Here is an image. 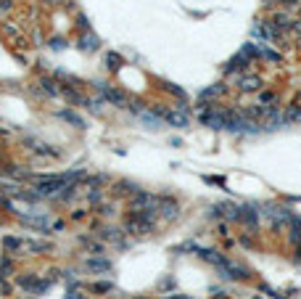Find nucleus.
Returning <instances> with one entry per match:
<instances>
[{
  "label": "nucleus",
  "instance_id": "f257e3e1",
  "mask_svg": "<svg viewBox=\"0 0 301 299\" xmlns=\"http://www.w3.org/2000/svg\"><path fill=\"white\" fill-rule=\"evenodd\" d=\"M19 286L27 289V291H32V294H43V291H48L50 283L48 281H40L35 273H24V275H19Z\"/></svg>",
  "mask_w": 301,
  "mask_h": 299
},
{
  "label": "nucleus",
  "instance_id": "f03ea898",
  "mask_svg": "<svg viewBox=\"0 0 301 299\" xmlns=\"http://www.w3.org/2000/svg\"><path fill=\"white\" fill-rule=\"evenodd\" d=\"M235 85H238V90H243V93H257L261 88V77L254 72H243V74H238Z\"/></svg>",
  "mask_w": 301,
  "mask_h": 299
},
{
  "label": "nucleus",
  "instance_id": "7ed1b4c3",
  "mask_svg": "<svg viewBox=\"0 0 301 299\" xmlns=\"http://www.w3.org/2000/svg\"><path fill=\"white\" fill-rule=\"evenodd\" d=\"M16 214H19V220L24 222V225L35 228V231H40V233L50 231V220L43 217V214H24V212H16Z\"/></svg>",
  "mask_w": 301,
  "mask_h": 299
},
{
  "label": "nucleus",
  "instance_id": "20e7f679",
  "mask_svg": "<svg viewBox=\"0 0 301 299\" xmlns=\"http://www.w3.org/2000/svg\"><path fill=\"white\" fill-rule=\"evenodd\" d=\"M219 273H222V278H230V281H246L249 278V270L241 267V265H235V262H230V259L225 265H219Z\"/></svg>",
  "mask_w": 301,
  "mask_h": 299
},
{
  "label": "nucleus",
  "instance_id": "39448f33",
  "mask_svg": "<svg viewBox=\"0 0 301 299\" xmlns=\"http://www.w3.org/2000/svg\"><path fill=\"white\" fill-rule=\"evenodd\" d=\"M95 88L100 90V93H103V98H106L109 103H117V106H125V103H127V96L122 93V90H117V88H109L106 82H95Z\"/></svg>",
  "mask_w": 301,
  "mask_h": 299
},
{
  "label": "nucleus",
  "instance_id": "423d86ee",
  "mask_svg": "<svg viewBox=\"0 0 301 299\" xmlns=\"http://www.w3.org/2000/svg\"><path fill=\"white\" fill-rule=\"evenodd\" d=\"M161 117H164L169 125H174V127H188V111H185V103H180L172 111H164Z\"/></svg>",
  "mask_w": 301,
  "mask_h": 299
},
{
  "label": "nucleus",
  "instance_id": "0eeeda50",
  "mask_svg": "<svg viewBox=\"0 0 301 299\" xmlns=\"http://www.w3.org/2000/svg\"><path fill=\"white\" fill-rule=\"evenodd\" d=\"M249 64L251 58L246 56V53H238V56H233L225 64V74H238V72H249Z\"/></svg>",
  "mask_w": 301,
  "mask_h": 299
},
{
  "label": "nucleus",
  "instance_id": "6e6552de",
  "mask_svg": "<svg viewBox=\"0 0 301 299\" xmlns=\"http://www.w3.org/2000/svg\"><path fill=\"white\" fill-rule=\"evenodd\" d=\"M238 220H241L246 228L257 231V225H259V212H257V206H254V204H246V206H241V217H238Z\"/></svg>",
  "mask_w": 301,
  "mask_h": 299
},
{
  "label": "nucleus",
  "instance_id": "1a4fd4ad",
  "mask_svg": "<svg viewBox=\"0 0 301 299\" xmlns=\"http://www.w3.org/2000/svg\"><path fill=\"white\" fill-rule=\"evenodd\" d=\"M177 201L174 199H169V196H159V212H161V217H167V220H172L177 217Z\"/></svg>",
  "mask_w": 301,
  "mask_h": 299
},
{
  "label": "nucleus",
  "instance_id": "9d476101",
  "mask_svg": "<svg viewBox=\"0 0 301 299\" xmlns=\"http://www.w3.org/2000/svg\"><path fill=\"white\" fill-rule=\"evenodd\" d=\"M85 267H87L90 273H109L111 270V262L103 257H90L87 262H85Z\"/></svg>",
  "mask_w": 301,
  "mask_h": 299
},
{
  "label": "nucleus",
  "instance_id": "9b49d317",
  "mask_svg": "<svg viewBox=\"0 0 301 299\" xmlns=\"http://www.w3.org/2000/svg\"><path fill=\"white\" fill-rule=\"evenodd\" d=\"M198 257H201V259H206V262H212L214 267H219V265H225V262H227V257H225V254H219V251H214V249H198Z\"/></svg>",
  "mask_w": 301,
  "mask_h": 299
},
{
  "label": "nucleus",
  "instance_id": "f8f14e48",
  "mask_svg": "<svg viewBox=\"0 0 301 299\" xmlns=\"http://www.w3.org/2000/svg\"><path fill=\"white\" fill-rule=\"evenodd\" d=\"M53 249V244L48 241H35V239H29L21 244V251H32V254H40V251H50Z\"/></svg>",
  "mask_w": 301,
  "mask_h": 299
},
{
  "label": "nucleus",
  "instance_id": "ddd939ff",
  "mask_svg": "<svg viewBox=\"0 0 301 299\" xmlns=\"http://www.w3.org/2000/svg\"><path fill=\"white\" fill-rule=\"evenodd\" d=\"M80 48L85 50V53H90V50H98L100 48V40L92 32H85L82 37H80Z\"/></svg>",
  "mask_w": 301,
  "mask_h": 299
},
{
  "label": "nucleus",
  "instance_id": "4468645a",
  "mask_svg": "<svg viewBox=\"0 0 301 299\" xmlns=\"http://www.w3.org/2000/svg\"><path fill=\"white\" fill-rule=\"evenodd\" d=\"M61 96L74 106H87V98H85L82 93H77V90H72V88H61Z\"/></svg>",
  "mask_w": 301,
  "mask_h": 299
},
{
  "label": "nucleus",
  "instance_id": "2eb2a0df",
  "mask_svg": "<svg viewBox=\"0 0 301 299\" xmlns=\"http://www.w3.org/2000/svg\"><path fill=\"white\" fill-rule=\"evenodd\" d=\"M58 117L64 119V122H69V125H74V127H80V130H85V119L80 117L77 111H72V109H64V111H58Z\"/></svg>",
  "mask_w": 301,
  "mask_h": 299
},
{
  "label": "nucleus",
  "instance_id": "dca6fc26",
  "mask_svg": "<svg viewBox=\"0 0 301 299\" xmlns=\"http://www.w3.org/2000/svg\"><path fill=\"white\" fill-rule=\"evenodd\" d=\"M277 103H280L277 93H269V90H261L259 93V106H264V109H277Z\"/></svg>",
  "mask_w": 301,
  "mask_h": 299
},
{
  "label": "nucleus",
  "instance_id": "f3484780",
  "mask_svg": "<svg viewBox=\"0 0 301 299\" xmlns=\"http://www.w3.org/2000/svg\"><path fill=\"white\" fill-rule=\"evenodd\" d=\"M222 93H225V85H212V88L201 90L198 98H201V101H212V98H219Z\"/></svg>",
  "mask_w": 301,
  "mask_h": 299
},
{
  "label": "nucleus",
  "instance_id": "a211bd4d",
  "mask_svg": "<svg viewBox=\"0 0 301 299\" xmlns=\"http://www.w3.org/2000/svg\"><path fill=\"white\" fill-rule=\"evenodd\" d=\"M259 58H267V61H272V64H280V61H283L280 53L272 50L269 45H261V48H259Z\"/></svg>",
  "mask_w": 301,
  "mask_h": 299
},
{
  "label": "nucleus",
  "instance_id": "6ab92c4d",
  "mask_svg": "<svg viewBox=\"0 0 301 299\" xmlns=\"http://www.w3.org/2000/svg\"><path fill=\"white\" fill-rule=\"evenodd\" d=\"M122 64H125V61H122L119 53H106V66H109V72H119Z\"/></svg>",
  "mask_w": 301,
  "mask_h": 299
},
{
  "label": "nucleus",
  "instance_id": "aec40b11",
  "mask_svg": "<svg viewBox=\"0 0 301 299\" xmlns=\"http://www.w3.org/2000/svg\"><path fill=\"white\" fill-rule=\"evenodd\" d=\"M40 85L45 88V93H50V96H61V88H58V82H56V80L43 77V80H40Z\"/></svg>",
  "mask_w": 301,
  "mask_h": 299
},
{
  "label": "nucleus",
  "instance_id": "412c9836",
  "mask_svg": "<svg viewBox=\"0 0 301 299\" xmlns=\"http://www.w3.org/2000/svg\"><path fill=\"white\" fill-rule=\"evenodd\" d=\"M21 244H24V241H21V239H13V236H5V239H3L5 251H16V254L21 251Z\"/></svg>",
  "mask_w": 301,
  "mask_h": 299
},
{
  "label": "nucleus",
  "instance_id": "4be33fe9",
  "mask_svg": "<svg viewBox=\"0 0 301 299\" xmlns=\"http://www.w3.org/2000/svg\"><path fill=\"white\" fill-rule=\"evenodd\" d=\"M285 122H301V106H288V109L283 111Z\"/></svg>",
  "mask_w": 301,
  "mask_h": 299
},
{
  "label": "nucleus",
  "instance_id": "5701e85b",
  "mask_svg": "<svg viewBox=\"0 0 301 299\" xmlns=\"http://www.w3.org/2000/svg\"><path fill=\"white\" fill-rule=\"evenodd\" d=\"M11 273H13V265H11V259H3V262H0V278H8Z\"/></svg>",
  "mask_w": 301,
  "mask_h": 299
},
{
  "label": "nucleus",
  "instance_id": "b1692460",
  "mask_svg": "<svg viewBox=\"0 0 301 299\" xmlns=\"http://www.w3.org/2000/svg\"><path fill=\"white\" fill-rule=\"evenodd\" d=\"M164 90H169V93L177 96V98H185V90L177 88V85H172V82H164Z\"/></svg>",
  "mask_w": 301,
  "mask_h": 299
},
{
  "label": "nucleus",
  "instance_id": "393cba45",
  "mask_svg": "<svg viewBox=\"0 0 301 299\" xmlns=\"http://www.w3.org/2000/svg\"><path fill=\"white\" fill-rule=\"evenodd\" d=\"M87 109L98 114L100 109H103V98H92V101H87Z\"/></svg>",
  "mask_w": 301,
  "mask_h": 299
},
{
  "label": "nucleus",
  "instance_id": "a878e982",
  "mask_svg": "<svg viewBox=\"0 0 301 299\" xmlns=\"http://www.w3.org/2000/svg\"><path fill=\"white\" fill-rule=\"evenodd\" d=\"M114 286L111 283H92V291H98V294H106V291H111Z\"/></svg>",
  "mask_w": 301,
  "mask_h": 299
},
{
  "label": "nucleus",
  "instance_id": "bb28decb",
  "mask_svg": "<svg viewBox=\"0 0 301 299\" xmlns=\"http://www.w3.org/2000/svg\"><path fill=\"white\" fill-rule=\"evenodd\" d=\"M66 299H85V297L80 294V291H77V286H72V289L66 291Z\"/></svg>",
  "mask_w": 301,
  "mask_h": 299
},
{
  "label": "nucleus",
  "instance_id": "cd10ccee",
  "mask_svg": "<svg viewBox=\"0 0 301 299\" xmlns=\"http://www.w3.org/2000/svg\"><path fill=\"white\" fill-rule=\"evenodd\" d=\"M0 294H11V283H5V278H0Z\"/></svg>",
  "mask_w": 301,
  "mask_h": 299
},
{
  "label": "nucleus",
  "instance_id": "c85d7f7f",
  "mask_svg": "<svg viewBox=\"0 0 301 299\" xmlns=\"http://www.w3.org/2000/svg\"><path fill=\"white\" fill-rule=\"evenodd\" d=\"M50 43H53V48H56V50L64 48V40H61V37H56V40H50Z\"/></svg>",
  "mask_w": 301,
  "mask_h": 299
},
{
  "label": "nucleus",
  "instance_id": "c756f323",
  "mask_svg": "<svg viewBox=\"0 0 301 299\" xmlns=\"http://www.w3.org/2000/svg\"><path fill=\"white\" fill-rule=\"evenodd\" d=\"M0 11H11V0H0Z\"/></svg>",
  "mask_w": 301,
  "mask_h": 299
},
{
  "label": "nucleus",
  "instance_id": "7c9ffc66",
  "mask_svg": "<svg viewBox=\"0 0 301 299\" xmlns=\"http://www.w3.org/2000/svg\"><path fill=\"white\" fill-rule=\"evenodd\" d=\"M285 5H291V8H296V5H301V0H283Z\"/></svg>",
  "mask_w": 301,
  "mask_h": 299
},
{
  "label": "nucleus",
  "instance_id": "2f4dec72",
  "mask_svg": "<svg viewBox=\"0 0 301 299\" xmlns=\"http://www.w3.org/2000/svg\"><path fill=\"white\" fill-rule=\"evenodd\" d=\"M161 299H190V297H185V294H172V297H161Z\"/></svg>",
  "mask_w": 301,
  "mask_h": 299
},
{
  "label": "nucleus",
  "instance_id": "473e14b6",
  "mask_svg": "<svg viewBox=\"0 0 301 299\" xmlns=\"http://www.w3.org/2000/svg\"><path fill=\"white\" fill-rule=\"evenodd\" d=\"M254 299H261V297H254Z\"/></svg>",
  "mask_w": 301,
  "mask_h": 299
},
{
  "label": "nucleus",
  "instance_id": "72a5a7b5",
  "mask_svg": "<svg viewBox=\"0 0 301 299\" xmlns=\"http://www.w3.org/2000/svg\"><path fill=\"white\" fill-rule=\"evenodd\" d=\"M50 3H56V0H50Z\"/></svg>",
  "mask_w": 301,
  "mask_h": 299
}]
</instances>
